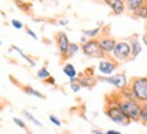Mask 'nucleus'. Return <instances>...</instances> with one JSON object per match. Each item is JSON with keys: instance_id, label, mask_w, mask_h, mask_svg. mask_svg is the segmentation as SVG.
Here are the masks:
<instances>
[{"instance_id": "nucleus-1", "label": "nucleus", "mask_w": 147, "mask_h": 134, "mask_svg": "<svg viewBox=\"0 0 147 134\" xmlns=\"http://www.w3.org/2000/svg\"><path fill=\"white\" fill-rule=\"evenodd\" d=\"M110 95L113 96L116 100V103L119 104V107L121 108V111L127 115V118L131 122H140V108H142V103H139L138 100H129V99H124L120 95L119 89L110 92Z\"/></svg>"}, {"instance_id": "nucleus-2", "label": "nucleus", "mask_w": 147, "mask_h": 134, "mask_svg": "<svg viewBox=\"0 0 147 134\" xmlns=\"http://www.w3.org/2000/svg\"><path fill=\"white\" fill-rule=\"evenodd\" d=\"M105 104H104V113L110 121H113L115 123H119L121 126H128V125L131 123V121L127 118V115L123 111H121V108L119 107V104L116 103V100L113 99V96L108 93L105 95Z\"/></svg>"}, {"instance_id": "nucleus-3", "label": "nucleus", "mask_w": 147, "mask_h": 134, "mask_svg": "<svg viewBox=\"0 0 147 134\" xmlns=\"http://www.w3.org/2000/svg\"><path fill=\"white\" fill-rule=\"evenodd\" d=\"M127 85L131 88L134 96L139 103L147 102V76H135L131 77Z\"/></svg>"}, {"instance_id": "nucleus-4", "label": "nucleus", "mask_w": 147, "mask_h": 134, "mask_svg": "<svg viewBox=\"0 0 147 134\" xmlns=\"http://www.w3.org/2000/svg\"><path fill=\"white\" fill-rule=\"evenodd\" d=\"M80 52L83 53L86 57H90V58H98V60H110V58H113L112 54H108L101 47L100 42L97 41L95 38L89 39L86 43H83L82 47H80Z\"/></svg>"}, {"instance_id": "nucleus-5", "label": "nucleus", "mask_w": 147, "mask_h": 134, "mask_svg": "<svg viewBox=\"0 0 147 134\" xmlns=\"http://www.w3.org/2000/svg\"><path fill=\"white\" fill-rule=\"evenodd\" d=\"M95 39L100 42L101 47H102L108 54H112L117 41H116L115 37L112 35V33H110V25H105L104 27H101L100 34L95 37Z\"/></svg>"}, {"instance_id": "nucleus-6", "label": "nucleus", "mask_w": 147, "mask_h": 134, "mask_svg": "<svg viewBox=\"0 0 147 134\" xmlns=\"http://www.w3.org/2000/svg\"><path fill=\"white\" fill-rule=\"evenodd\" d=\"M112 56L115 60L120 62H128L131 61V46L128 41H117L116 46L112 52Z\"/></svg>"}, {"instance_id": "nucleus-7", "label": "nucleus", "mask_w": 147, "mask_h": 134, "mask_svg": "<svg viewBox=\"0 0 147 134\" xmlns=\"http://www.w3.org/2000/svg\"><path fill=\"white\" fill-rule=\"evenodd\" d=\"M76 81L79 83V85L80 88H89L91 89L93 87H95V84H97V76H95L94 73V67H89L86 68L84 71H82L80 73H78V76H76Z\"/></svg>"}, {"instance_id": "nucleus-8", "label": "nucleus", "mask_w": 147, "mask_h": 134, "mask_svg": "<svg viewBox=\"0 0 147 134\" xmlns=\"http://www.w3.org/2000/svg\"><path fill=\"white\" fill-rule=\"evenodd\" d=\"M55 42H56V46H57V50H59V54H60V61L64 58L65 53L68 50V46H69V39L67 34L64 31H56L55 33Z\"/></svg>"}, {"instance_id": "nucleus-9", "label": "nucleus", "mask_w": 147, "mask_h": 134, "mask_svg": "<svg viewBox=\"0 0 147 134\" xmlns=\"http://www.w3.org/2000/svg\"><path fill=\"white\" fill-rule=\"evenodd\" d=\"M97 80L102 83H109L115 85L117 89H121L127 85V77L124 73H117V75H110V76H97Z\"/></svg>"}, {"instance_id": "nucleus-10", "label": "nucleus", "mask_w": 147, "mask_h": 134, "mask_svg": "<svg viewBox=\"0 0 147 134\" xmlns=\"http://www.w3.org/2000/svg\"><path fill=\"white\" fill-rule=\"evenodd\" d=\"M119 67H120V62L117 61V60H115V58L102 60V61H100V64H98L100 72L102 73V75H105V76H110Z\"/></svg>"}, {"instance_id": "nucleus-11", "label": "nucleus", "mask_w": 147, "mask_h": 134, "mask_svg": "<svg viewBox=\"0 0 147 134\" xmlns=\"http://www.w3.org/2000/svg\"><path fill=\"white\" fill-rule=\"evenodd\" d=\"M102 3L112 10L113 15H121L125 11V3L123 0H102Z\"/></svg>"}, {"instance_id": "nucleus-12", "label": "nucleus", "mask_w": 147, "mask_h": 134, "mask_svg": "<svg viewBox=\"0 0 147 134\" xmlns=\"http://www.w3.org/2000/svg\"><path fill=\"white\" fill-rule=\"evenodd\" d=\"M128 43L131 46V61H134L142 52V45H140V42L138 39V34H132L128 38Z\"/></svg>"}, {"instance_id": "nucleus-13", "label": "nucleus", "mask_w": 147, "mask_h": 134, "mask_svg": "<svg viewBox=\"0 0 147 134\" xmlns=\"http://www.w3.org/2000/svg\"><path fill=\"white\" fill-rule=\"evenodd\" d=\"M10 79H11V81L15 84L18 88H21L22 91L25 93H27V95H32V96H36V98H40V99H45V95H42V93H40L37 89H34L33 87H30V85H23V84H21V83L18 81L16 79H14L12 76H10Z\"/></svg>"}, {"instance_id": "nucleus-14", "label": "nucleus", "mask_w": 147, "mask_h": 134, "mask_svg": "<svg viewBox=\"0 0 147 134\" xmlns=\"http://www.w3.org/2000/svg\"><path fill=\"white\" fill-rule=\"evenodd\" d=\"M129 15H131L134 19H147V0L140 7H138L134 12H131Z\"/></svg>"}, {"instance_id": "nucleus-15", "label": "nucleus", "mask_w": 147, "mask_h": 134, "mask_svg": "<svg viewBox=\"0 0 147 134\" xmlns=\"http://www.w3.org/2000/svg\"><path fill=\"white\" fill-rule=\"evenodd\" d=\"M146 0H125L124 3H125V11L127 12H134V11L136 10L138 7H140V5L144 3Z\"/></svg>"}, {"instance_id": "nucleus-16", "label": "nucleus", "mask_w": 147, "mask_h": 134, "mask_svg": "<svg viewBox=\"0 0 147 134\" xmlns=\"http://www.w3.org/2000/svg\"><path fill=\"white\" fill-rule=\"evenodd\" d=\"M79 49H80V47H79L78 43L71 42V43H69V46H68V50H67V53H65V56H64V58L60 62H64V61H67V60H69V58H72V57L78 53Z\"/></svg>"}, {"instance_id": "nucleus-17", "label": "nucleus", "mask_w": 147, "mask_h": 134, "mask_svg": "<svg viewBox=\"0 0 147 134\" xmlns=\"http://www.w3.org/2000/svg\"><path fill=\"white\" fill-rule=\"evenodd\" d=\"M63 72L65 73V75H67V76H68L71 80L78 76V73H76V69H75V67H74L71 62H67V64L64 65V67H63Z\"/></svg>"}, {"instance_id": "nucleus-18", "label": "nucleus", "mask_w": 147, "mask_h": 134, "mask_svg": "<svg viewBox=\"0 0 147 134\" xmlns=\"http://www.w3.org/2000/svg\"><path fill=\"white\" fill-rule=\"evenodd\" d=\"M100 31H101V27H95L93 30H82V34L84 37H89V39H93V38H95L100 34Z\"/></svg>"}, {"instance_id": "nucleus-19", "label": "nucleus", "mask_w": 147, "mask_h": 134, "mask_svg": "<svg viewBox=\"0 0 147 134\" xmlns=\"http://www.w3.org/2000/svg\"><path fill=\"white\" fill-rule=\"evenodd\" d=\"M16 5L21 8L22 11H25L26 14H30L32 12V5L29 4V3H25V1H22V0H15Z\"/></svg>"}, {"instance_id": "nucleus-20", "label": "nucleus", "mask_w": 147, "mask_h": 134, "mask_svg": "<svg viewBox=\"0 0 147 134\" xmlns=\"http://www.w3.org/2000/svg\"><path fill=\"white\" fill-rule=\"evenodd\" d=\"M49 76H51V73H49V71H48L47 67H42L41 69L37 72V77L40 79V80H42V81H44V80H47Z\"/></svg>"}, {"instance_id": "nucleus-21", "label": "nucleus", "mask_w": 147, "mask_h": 134, "mask_svg": "<svg viewBox=\"0 0 147 134\" xmlns=\"http://www.w3.org/2000/svg\"><path fill=\"white\" fill-rule=\"evenodd\" d=\"M11 49H14V50H16V52L19 53V54H21L22 57H23V58H25V60H26L27 62H29V64H30V65H32V67H34V65H36V62L33 61L32 58H30V57L27 56V54H25V53L22 52V49H19V47L18 46H15V45H12V46H11Z\"/></svg>"}, {"instance_id": "nucleus-22", "label": "nucleus", "mask_w": 147, "mask_h": 134, "mask_svg": "<svg viewBox=\"0 0 147 134\" xmlns=\"http://www.w3.org/2000/svg\"><path fill=\"white\" fill-rule=\"evenodd\" d=\"M140 122L143 125H147V102L142 103V108H140Z\"/></svg>"}, {"instance_id": "nucleus-23", "label": "nucleus", "mask_w": 147, "mask_h": 134, "mask_svg": "<svg viewBox=\"0 0 147 134\" xmlns=\"http://www.w3.org/2000/svg\"><path fill=\"white\" fill-rule=\"evenodd\" d=\"M12 121H14V122H15L16 125H18V126H19V127H21V129H23V130H26L27 133L30 134V130L27 129V126H26V123H25V122H23V121H22V119H19V118H16V117H14V118H12Z\"/></svg>"}, {"instance_id": "nucleus-24", "label": "nucleus", "mask_w": 147, "mask_h": 134, "mask_svg": "<svg viewBox=\"0 0 147 134\" xmlns=\"http://www.w3.org/2000/svg\"><path fill=\"white\" fill-rule=\"evenodd\" d=\"M23 114H25V117H26L27 119H29V121H32L34 125H37V126H42V123L41 122H40V121H38V119H36L34 118V117H33L32 114L29 113V111H23Z\"/></svg>"}, {"instance_id": "nucleus-25", "label": "nucleus", "mask_w": 147, "mask_h": 134, "mask_svg": "<svg viewBox=\"0 0 147 134\" xmlns=\"http://www.w3.org/2000/svg\"><path fill=\"white\" fill-rule=\"evenodd\" d=\"M71 89H72L74 92H78L79 89H80V85H79V83L76 81V77L71 80Z\"/></svg>"}, {"instance_id": "nucleus-26", "label": "nucleus", "mask_w": 147, "mask_h": 134, "mask_svg": "<svg viewBox=\"0 0 147 134\" xmlns=\"http://www.w3.org/2000/svg\"><path fill=\"white\" fill-rule=\"evenodd\" d=\"M49 121H51L53 125H56V126H61V121H59L55 115H49Z\"/></svg>"}, {"instance_id": "nucleus-27", "label": "nucleus", "mask_w": 147, "mask_h": 134, "mask_svg": "<svg viewBox=\"0 0 147 134\" xmlns=\"http://www.w3.org/2000/svg\"><path fill=\"white\" fill-rule=\"evenodd\" d=\"M11 25L15 27V29H18V30L23 27V23H22V22H19V21H16V19H12V21H11Z\"/></svg>"}, {"instance_id": "nucleus-28", "label": "nucleus", "mask_w": 147, "mask_h": 134, "mask_svg": "<svg viewBox=\"0 0 147 134\" xmlns=\"http://www.w3.org/2000/svg\"><path fill=\"white\" fill-rule=\"evenodd\" d=\"M25 30H26V33H27V35H30L33 38V39H37V35H36V33L32 30V29H29L27 26H25Z\"/></svg>"}, {"instance_id": "nucleus-29", "label": "nucleus", "mask_w": 147, "mask_h": 134, "mask_svg": "<svg viewBox=\"0 0 147 134\" xmlns=\"http://www.w3.org/2000/svg\"><path fill=\"white\" fill-rule=\"evenodd\" d=\"M44 83H47V84H52V85H55V77L53 76H49V77L47 79V80H44Z\"/></svg>"}, {"instance_id": "nucleus-30", "label": "nucleus", "mask_w": 147, "mask_h": 134, "mask_svg": "<svg viewBox=\"0 0 147 134\" xmlns=\"http://www.w3.org/2000/svg\"><path fill=\"white\" fill-rule=\"evenodd\" d=\"M91 133L93 134H106V133H104V131H101V130H98V129H93L91 130Z\"/></svg>"}, {"instance_id": "nucleus-31", "label": "nucleus", "mask_w": 147, "mask_h": 134, "mask_svg": "<svg viewBox=\"0 0 147 134\" xmlns=\"http://www.w3.org/2000/svg\"><path fill=\"white\" fill-rule=\"evenodd\" d=\"M106 134H121V133L120 131H116V130H108Z\"/></svg>"}, {"instance_id": "nucleus-32", "label": "nucleus", "mask_w": 147, "mask_h": 134, "mask_svg": "<svg viewBox=\"0 0 147 134\" xmlns=\"http://www.w3.org/2000/svg\"><path fill=\"white\" fill-rule=\"evenodd\" d=\"M143 42H144V45H147V31H144V34H143Z\"/></svg>"}, {"instance_id": "nucleus-33", "label": "nucleus", "mask_w": 147, "mask_h": 134, "mask_svg": "<svg viewBox=\"0 0 147 134\" xmlns=\"http://www.w3.org/2000/svg\"><path fill=\"white\" fill-rule=\"evenodd\" d=\"M144 31H147V25H146V30H144Z\"/></svg>"}, {"instance_id": "nucleus-34", "label": "nucleus", "mask_w": 147, "mask_h": 134, "mask_svg": "<svg viewBox=\"0 0 147 134\" xmlns=\"http://www.w3.org/2000/svg\"><path fill=\"white\" fill-rule=\"evenodd\" d=\"M146 25H147V19H146Z\"/></svg>"}, {"instance_id": "nucleus-35", "label": "nucleus", "mask_w": 147, "mask_h": 134, "mask_svg": "<svg viewBox=\"0 0 147 134\" xmlns=\"http://www.w3.org/2000/svg\"><path fill=\"white\" fill-rule=\"evenodd\" d=\"M123 1H125V0H123Z\"/></svg>"}]
</instances>
